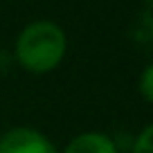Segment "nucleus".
I'll list each match as a JSON object with an SVG mask.
<instances>
[{"label":"nucleus","instance_id":"f257e3e1","mask_svg":"<svg viewBox=\"0 0 153 153\" xmlns=\"http://www.w3.org/2000/svg\"><path fill=\"white\" fill-rule=\"evenodd\" d=\"M68 50L65 32L52 20H34L16 38V61L32 74L52 72L63 61Z\"/></svg>","mask_w":153,"mask_h":153},{"label":"nucleus","instance_id":"f03ea898","mask_svg":"<svg viewBox=\"0 0 153 153\" xmlns=\"http://www.w3.org/2000/svg\"><path fill=\"white\" fill-rule=\"evenodd\" d=\"M0 153H59L41 131L18 126L0 135Z\"/></svg>","mask_w":153,"mask_h":153},{"label":"nucleus","instance_id":"7ed1b4c3","mask_svg":"<svg viewBox=\"0 0 153 153\" xmlns=\"http://www.w3.org/2000/svg\"><path fill=\"white\" fill-rule=\"evenodd\" d=\"M63 153H117V146L106 133L88 131L74 135L63 149Z\"/></svg>","mask_w":153,"mask_h":153},{"label":"nucleus","instance_id":"20e7f679","mask_svg":"<svg viewBox=\"0 0 153 153\" xmlns=\"http://www.w3.org/2000/svg\"><path fill=\"white\" fill-rule=\"evenodd\" d=\"M131 153H153V126H144L142 133L135 137Z\"/></svg>","mask_w":153,"mask_h":153},{"label":"nucleus","instance_id":"39448f33","mask_svg":"<svg viewBox=\"0 0 153 153\" xmlns=\"http://www.w3.org/2000/svg\"><path fill=\"white\" fill-rule=\"evenodd\" d=\"M140 95L146 104L153 101V65L151 63L142 70V76H140Z\"/></svg>","mask_w":153,"mask_h":153}]
</instances>
